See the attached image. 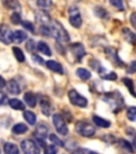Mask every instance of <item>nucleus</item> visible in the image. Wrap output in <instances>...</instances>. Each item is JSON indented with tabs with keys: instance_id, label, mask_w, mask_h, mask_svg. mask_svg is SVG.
Masks as SVG:
<instances>
[{
	"instance_id": "nucleus-12",
	"label": "nucleus",
	"mask_w": 136,
	"mask_h": 154,
	"mask_svg": "<svg viewBox=\"0 0 136 154\" xmlns=\"http://www.w3.org/2000/svg\"><path fill=\"white\" fill-rule=\"evenodd\" d=\"M39 107H41V110L43 112V115L45 116L50 115L51 103L46 96H41V99H39Z\"/></svg>"
},
{
	"instance_id": "nucleus-18",
	"label": "nucleus",
	"mask_w": 136,
	"mask_h": 154,
	"mask_svg": "<svg viewBox=\"0 0 136 154\" xmlns=\"http://www.w3.org/2000/svg\"><path fill=\"white\" fill-rule=\"evenodd\" d=\"M7 89L10 93H12V94L20 93V87H19V85L13 79L9 80V82H7Z\"/></svg>"
},
{
	"instance_id": "nucleus-7",
	"label": "nucleus",
	"mask_w": 136,
	"mask_h": 154,
	"mask_svg": "<svg viewBox=\"0 0 136 154\" xmlns=\"http://www.w3.org/2000/svg\"><path fill=\"white\" fill-rule=\"evenodd\" d=\"M20 147H22V152L27 154H38L41 151L37 143L32 139H25L24 141H22Z\"/></svg>"
},
{
	"instance_id": "nucleus-43",
	"label": "nucleus",
	"mask_w": 136,
	"mask_h": 154,
	"mask_svg": "<svg viewBox=\"0 0 136 154\" xmlns=\"http://www.w3.org/2000/svg\"><path fill=\"white\" fill-rule=\"evenodd\" d=\"M7 95H5L3 92L0 91V106L3 105V104H5V102H7Z\"/></svg>"
},
{
	"instance_id": "nucleus-26",
	"label": "nucleus",
	"mask_w": 136,
	"mask_h": 154,
	"mask_svg": "<svg viewBox=\"0 0 136 154\" xmlns=\"http://www.w3.org/2000/svg\"><path fill=\"white\" fill-rule=\"evenodd\" d=\"M24 118H25V120H26L30 125L35 124V122H36V116L34 115V112H32V111L25 110L24 111Z\"/></svg>"
},
{
	"instance_id": "nucleus-14",
	"label": "nucleus",
	"mask_w": 136,
	"mask_h": 154,
	"mask_svg": "<svg viewBox=\"0 0 136 154\" xmlns=\"http://www.w3.org/2000/svg\"><path fill=\"white\" fill-rule=\"evenodd\" d=\"M35 17H36V20L43 25H49L51 22V18L49 16V14L46 11H44V10H42L39 12H36Z\"/></svg>"
},
{
	"instance_id": "nucleus-16",
	"label": "nucleus",
	"mask_w": 136,
	"mask_h": 154,
	"mask_svg": "<svg viewBox=\"0 0 136 154\" xmlns=\"http://www.w3.org/2000/svg\"><path fill=\"white\" fill-rule=\"evenodd\" d=\"M46 65H47V67L50 71L57 73V74H63V73H64V69H63V66L59 62H55V61H53V60H49V61H47Z\"/></svg>"
},
{
	"instance_id": "nucleus-42",
	"label": "nucleus",
	"mask_w": 136,
	"mask_h": 154,
	"mask_svg": "<svg viewBox=\"0 0 136 154\" xmlns=\"http://www.w3.org/2000/svg\"><path fill=\"white\" fill-rule=\"evenodd\" d=\"M130 22H131L132 26L136 29V12L132 13V14L130 15Z\"/></svg>"
},
{
	"instance_id": "nucleus-22",
	"label": "nucleus",
	"mask_w": 136,
	"mask_h": 154,
	"mask_svg": "<svg viewBox=\"0 0 136 154\" xmlns=\"http://www.w3.org/2000/svg\"><path fill=\"white\" fill-rule=\"evenodd\" d=\"M12 132L16 135H22L25 134L26 132H28V126L24 123H17L13 126L12 128Z\"/></svg>"
},
{
	"instance_id": "nucleus-40",
	"label": "nucleus",
	"mask_w": 136,
	"mask_h": 154,
	"mask_svg": "<svg viewBox=\"0 0 136 154\" xmlns=\"http://www.w3.org/2000/svg\"><path fill=\"white\" fill-rule=\"evenodd\" d=\"M22 25L27 29V30H29V31H31V32H34V26L32 23L27 22L26 20V22H22Z\"/></svg>"
},
{
	"instance_id": "nucleus-27",
	"label": "nucleus",
	"mask_w": 136,
	"mask_h": 154,
	"mask_svg": "<svg viewBox=\"0 0 136 154\" xmlns=\"http://www.w3.org/2000/svg\"><path fill=\"white\" fill-rule=\"evenodd\" d=\"M13 54H14L15 58H16V60L18 61V62H24V61L26 60V57H25L24 53H22V51L20 48L13 47Z\"/></svg>"
},
{
	"instance_id": "nucleus-35",
	"label": "nucleus",
	"mask_w": 136,
	"mask_h": 154,
	"mask_svg": "<svg viewBox=\"0 0 136 154\" xmlns=\"http://www.w3.org/2000/svg\"><path fill=\"white\" fill-rule=\"evenodd\" d=\"M5 5L7 7V9L13 10V9H20V5L17 0H7Z\"/></svg>"
},
{
	"instance_id": "nucleus-13",
	"label": "nucleus",
	"mask_w": 136,
	"mask_h": 154,
	"mask_svg": "<svg viewBox=\"0 0 136 154\" xmlns=\"http://www.w3.org/2000/svg\"><path fill=\"white\" fill-rule=\"evenodd\" d=\"M122 36L126 41L131 45H136V34L134 32H132L129 28H123L121 30Z\"/></svg>"
},
{
	"instance_id": "nucleus-9",
	"label": "nucleus",
	"mask_w": 136,
	"mask_h": 154,
	"mask_svg": "<svg viewBox=\"0 0 136 154\" xmlns=\"http://www.w3.org/2000/svg\"><path fill=\"white\" fill-rule=\"evenodd\" d=\"M69 49H70V51H71L72 56L74 57V59H76L78 62L81 61V59L85 56V54H86L84 46L82 45L81 43H78V42H77V43L71 44L70 47H69Z\"/></svg>"
},
{
	"instance_id": "nucleus-36",
	"label": "nucleus",
	"mask_w": 136,
	"mask_h": 154,
	"mask_svg": "<svg viewBox=\"0 0 136 154\" xmlns=\"http://www.w3.org/2000/svg\"><path fill=\"white\" fill-rule=\"evenodd\" d=\"M11 20H12L13 24L18 25V24H20V23H22V16H20V14H19V13L15 12V13H13L12 16H11Z\"/></svg>"
},
{
	"instance_id": "nucleus-8",
	"label": "nucleus",
	"mask_w": 136,
	"mask_h": 154,
	"mask_svg": "<svg viewBox=\"0 0 136 154\" xmlns=\"http://www.w3.org/2000/svg\"><path fill=\"white\" fill-rule=\"evenodd\" d=\"M47 134H48V126L44 123H41V124H38L35 128V132H34V137L37 139L38 143H41L42 147L45 148V143H44V140L46 139L47 137Z\"/></svg>"
},
{
	"instance_id": "nucleus-19",
	"label": "nucleus",
	"mask_w": 136,
	"mask_h": 154,
	"mask_svg": "<svg viewBox=\"0 0 136 154\" xmlns=\"http://www.w3.org/2000/svg\"><path fill=\"white\" fill-rule=\"evenodd\" d=\"M3 151L7 154H18L19 149L15 143H11V142H5L3 146Z\"/></svg>"
},
{
	"instance_id": "nucleus-45",
	"label": "nucleus",
	"mask_w": 136,
	"mask_h": 154,
	"mask_svg": "<svg viewBox=\"0 0 136 154\" xmlns=\"http://www.w3.org/2000/svg\"><path fill=\"white\" fill-rule=\"evenodd\" d=\"M74 152H77V153H94V151L86 150V149H77V150H74Z\"/></svg>"
},
{
	"instance_id": "nucleus-2",
	"label": "nucleus",
	"mask_w": 136,
	"mask_h": 154,
	"mask_svg": "<svg viewBox=\"0 0 136 154\" xmlns=\"http://www.w3.org/2000/svg\"><path fill=\"white\" fill-rule=\"evenodd\" d=\"M50 28L51 34L55 38V40H57L61 43H67L69 42V35L68 32L64 29V27L62 26L61 23H59L57 20H51L50 24L48 25Z\"/></svg>"
},
{
	"instance_id": "nucleus-39",
	"label": "nucleus",
	"mask_w": 136,
	"mask_h": 154,
	"mask_svg": "<svg viewBox=\"0 0 136 154\" xmlns=\"http://www.w3.org/2000/svg\"><path fill=\"white\" fill-rule=\"evenodd\" d=\"M127 72L129 73V74H134V73L136 72V61H132V62L130 63V65L128 66Z\"/></svg>"
},
{
	"instance_id": "nucleus-33",
	"label": "nucleus",
	"mask_w": 136,
	"mask_h": 154,
	"mask_svg": "<svg viewBox=\"0 0 136 154\" xmlns=\"http://www.w3.org/2000/svg\"><path fill=\"white\" fill-rule=\"evenodd\" d=\"M49 140H50L52 143H54L55 146H59V147H64V142H63L60 138L57 137L56 135L51 134L50 136H49Z\"/></svg>"
},
{
	"instance_id": "nucleus-37",
	"label": "nucleus",
	"mask_w": 136,
	"mask_h": 154,
	"mask_svg": "<svg viewBox=\"0 0 136 154\" xmlns=\"http://www.w3.org/2000/svg\"><path fill=\"white\" fill-rule=\"evenodd\" d=\"M57 152V149L55 146L53 144H50V146H48L47 148H45V153L46 154H55Z\"/></svg>"
},
{
	"instance_id": "nucleus-25",
	"label": "nucleus",
	"mask_w": 136,
	"mask_h": 154,
	"mask_svg": "<svg viewBox=\"0 0 136 154\" xmlns=\"http://www.w3.org/2000/svg\"><path fill=\"white\" fill-rule=\"evenodd\" d=\"M36 5H37V7L41 10L47 11V10H50L53 2H52V0H37V1H36Z\"/></svg>"
},
{
	"instance_id": "nucleus-31",
	"label": "nucleus",
	"mask_w": 136,
	"mask_h": 154,
	"mask_svg": "<svg viewBox=\"0 0 136 154\" xmlns=\"http://www.w3.org/2000/svg\"><path fill=\"white\" fill-rule=\"evenodd\" d=\"M127 117L130 121L136 122V107H129V108H128Z\"/></svg>"
},
{
	"instance_id": "nucleus-15",
	"label": "nucleus",
	"mask_w": 136,
	"mask_h": 154,
	"mask_svg": "<svg viewBox=\"0 0 136 154\" xmlns=\"http://www.w3.org/2000/svg\"><path fill=\"white\" fill-rule=\"evenodd\" d=\"M27 40V33L22 30H16V31L12 32V42L16 44H20Z\"/></svg>"
},
{
	"instance_id": "nucleus-28",
	"label": "nucleus",
	"mask_w": 136,
	"mask_h": 154,
	"mask_svg": "<svg viewBox=\"0 0 136 154\" xmlns=\"http://www.w3.org/2000/svg\"><path fill=\"white\" fill-rule=\"evenodd\" d=\"M122 82H123L126 86H127V88L129 89V91L131 92V94L133 96H136V92H135V89H134V84L133 82H132V79H130V78H123L122 79Z\"/></svg>"
},
{
	"instance_id": "nucleus-23",
	"label": "nucleus",
	"mask_w": 136,
	"mask_h": 154,
	"mask_svg": "<svg viewBox=\"0 0 136 154\" xmlns=\"http://www.w3.org/2000/svg\"><path fill=\"white\" fill-rule=\"evenodd\" d=\"M9 105L11 108L16 109V110H24L25 109V104L22 101H19L17 99H12L9 101Z\"/></svg>"
},
{
	"instance_id": "nucleus-20",
	"label": "nucleus",
	"mask_w": 136,
	"mask_h": 154,
	"mask_svg": "<svg viewBox=\"0 0 136 154\" xmlns=\"http://www.w3.org/2000/svg\"><path fill=\"white\" fill-rule=\"evenodd\" d=\"M93 121L97 126H99V128H109L111 125L110 121L105 120V119L101 118V117H98V116H94Z\"/></svg>"
},
{
	"instance_id": "nucleus-41",
	"label": "nucleus",
	"mask_w": 136,
	"mask_h": 154,
	"mask_svg": "<svg viewBox=\"0 0 136 154\" xmlns=\"http://www.w3.org/2000/svg\"><path fill=\"white\" fill-rule=\"evenodd\" d=\"M26 47L29 51H33L34 47H35V43H34L33 40H29L28 43H27V45H26Z\"/></svg>"
},
{
	"instance_id": "nucleus-32",
	"label": "nucleus",
	"mask_w": 136,
	"mask_h": 154,
	"mask_svg": "<svg viewBox=\"0 0 136 154\" xmlns=\"http://www.w3.org/2000/svg\"><path fill=\"white\" fill-rule=\"evenodd\" d=\"M118 143H119L120 146H121V148L126 149L128 152H133V147H132V144L130 143L129 141H127V140L119 139V140H118Z\"/></svg>"
},
{
	"instance_id": "nucleus-11",
	"label": "nucleus",
	"mask_w": 136,
	"mask_h": 154,
	"mask_svg": "<svg viewBox=\"0 0 136 154\" xmlns=\"http://www.w3.org/2000/svg\"><path fill=\"white\" fill-rule=\"evenodd\" d=\"M105 55H108V57L110 58L111 60H113L117 65H123L124 63L120 60V58L118 57L117 51L113 47H108L105 48Z\"/></svg>"
},
{
	"instance_id": "nucleus-44",
	"label": "nucleus",
	"mask_w": 136,
	"mask_h": 154,
	"mask_svg": "<svg viewBox=\"0 0 136 154\" xmlns=\"http://www.w3.org/2000/svg\"><path fill=\"white\" fill-rule=\"evenodd\" d=\"M33 60H34V62L39 63V64H43V63H44L43 59H42V58L39 57V56H37V55H33Z\"/></svg>"
},
{
	"instance_id": "nucleus-10",
	"label": "nucleus",
	"mask_w": 136,
	"mask_h": 154,
	"mask_svg": "<svg viewBox=\"0 0 136 154\" xmlns=\"http://www.w3.org/2000/svg\"><path fill=\"white\" fill-rule=\"evenodd\" d=\"M0 41L3 44H7V45L12 43V31L7 25L0 26Z\"/></svg>"
},
{
	"instance_id": "nucleus-3",
	"label": "nucleus",
	"mask_w": 136,
	"mask_h": 154,
	"mask_svg": "<svg viewBox=\"0 0 136 154\" xmlns=\"http://www.w3.org/2000/svg\"><path fill=\"white\" fill-rule=\"evenodd\" d=\"M76 131L78 134L83 136V137H91L96 133V128L91 123L85 122V121H79L76 124Z\"/></svg>"
},
{
	"instance_id": "nucleus-38",
	"label": "nucleus",
	"mask_w": 136,
	"mask_h": 154,
	"mask_svg": "<svg viewBox=\"0 0 136 154\" xmlns=\"http://www.w3.org/2000/svg\"><path fill=\"white\" fill-rule=\"evenodd\" d=\"M128 134H131V136H132V143H133V147L136 149V133H135V131H134L133 128H129V130H128Z\"/></svg>"
},
{
	"instance_id": "nucleus-29",
	"label": "nucleus",
	"mask_w": 136,
	"mask_h": 154,
	"mask_svg": "<svg viewBox=\"0 0 136 154\" xmlns=\"http://www.w3.org/2000/svg\"><path fill=\"white\" fill-rule=\"evenodd\" d=\"M95 14L100 18H109V13L106 12V10H104L101 7H96L95 8Z\"/></svg>"
},
{
	"instance_id": "nucleus-6",
	"label": "nucleus",
	"mask_w": 136,
	"mask_h": 154,
	"mask_svg": "<svg viewBox=\"0 0 136 154\" xmlns=\"http://www.w3.org/2000/svg\"><path fill=\"white\" fill-rule=\"evenodd\" d=\"M68 13H69V23L74 27V28H80L82 25V16L81 13H80L79 9L74 5L69 8L68 10Z\"/></svg>"
},
{
	"instance_id": "nucleus-46",
	"label": "nucleus",
	"mask_w": 136,
	"mask_h": 154,
	"mask_svg": "<svg viewBox=\"0 0 136 154\" xmlns=\"http://www.w3.org/2000/svg\"><path fill=\"white\" fill-rule=\"evenodd\" d=\"M5 86V82H4V79H3L2 77L0 76V89H2L3 87Z\"/></svg>"
},
{
	"instance_id": "nucleus-4",
	"label": "nucleus",
	"mask_w": 136,
	"mask_h": 154,
	"mask_svg": "<svg viewBox=\"0 0 136 154\" xmlns=\"http://www.w3.org/2000/svg\"><path fill=\"white\" fill-rule=\"evenodd\" d=\"M52 122L59 134L63 135V136L68 134V128H67L66 123H65V119L63 118V116L61 113H54L53 115Z\"/></svg>"
},
{
	"instance_id": "nucleus-17",
	"label": "nucleus",
	"mask_w": 136,
	"mask_h": 154,
	"mask_svg": "<svg viewBox=\"0 0 136 154\" xmlns=\"http://www.w3.org/2000/svg\"><path fill=\"white\" fill-rule=\"evenodd\" d=\"M24 100L27 103V105L32 107V108L35 107L36 103H37V97H36L35 94L32 93V92H27V93L24 95Z\"/></svg>"
},
{
	"instance_id": "nucleus-1",
	"label": "nucleus",
	"mask_w": 136,
	"mask_h": 154,
	"mask_svg": "<svg viewBox=\"0 0 136 154\" xmlns=\"http://www.w3.org/2000/svg\"><path fill=\"white\" fill-rule=\"evenodd\" d=\"M103 101L110 105L111 109L113 112H119L124 106V100L120 92L118 91H113L105 93L103 96Z\"/></svg>"
},
{
	"instance_id": "nucleus-24",
	"label": "nucleus",
	"mask_w": 136,
	"mask_h": 154,
	"mask_svg": "<svg viewBox=\"0 0 136 154\" xmlns=\"http://www.w3.org/2000/svg\"><path fill=\"white\" fill-rule=\"evenodd\" d=\"M36 48L38 49V51H41V53L44 54V55H46V56H51L50 48H49V46H48L47 44L45 43V42H43V41L38 42L37 45H36Z\"/></svg>"
},
{
	"instance_id": "nucleus-30",
	"label": "nucleus",
	"mask_w": 136,
	"mask_h": 154,
	"mask_svg": "<svg viewBox=\"0 0 136 154\" xmlns=\"http://www.w3.org/2000/svg\"><path fill=\"white\" fill-rule=\"evenodd\" d=\"M100 76L102 77L103 79L106 80H116L117 79V74L115 72H103L100 74Z\"/></svg>"
},
{
	"instance_id": "nucleus-21",
	"label": "nucleus",
	"mask_w": 136,
	"mask_h": 154,
	"mask_svg": "<svg viewBox=\"0 0 136 154\" xmlns=\"http://www.w3.org/2000/svg\"><path fill=\"white\" fill-rule=\"evenodd\" d=\"M76 74H77V76L79 77L80 79H82V80H88L91 77V72H89L88 70L84 69V67H80V69H78L77 72H76Z\"/></svg>"
},
{
	"instance_id": "nucleus-5",
	"label": "nucleus",
	"mask_w": 136,
	"mask_h": 154,
	"mask_svg": "<svg viewBox=\"0 0 136 154\" xmlns=\"http://www.w3.org/2000/svg\"><path fill=\"white\" fill-rule=\"evenodd\" d=\"M68 97H69L72 105L81 107V108H84L87 106V100L83 95H81L79 92H77L76 90H70L68 92Z\"/></svg>"
},
{
	"instance_id": "nucleus-34",
	"label": "nucleus",
	"mask_w": 136,
	"mask_h": 154,
	"mask_svg": "<svg viewBox=\"0 0 136 154\" xmlns=\"http://www.w3.org/2000/svg\"><path fill=\"white\" fill-rule=\"evenodd\" d=\"M110 3L113 5V7L117 8L119 11H123L124 10L123 0H110Z\"/></svg>"
}]
</instances>
